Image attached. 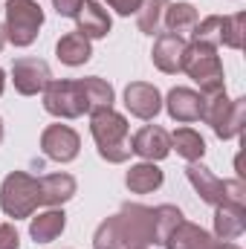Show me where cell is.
I'll return each mask as SVG.
<instances>
[{
  "instance_id": "ba28073f",
  "label": "cell",
  "mask_w": 246,
  "mask_h": 249,
  "mask_svg": "<svg viewBox=\"0 0 246 249\" xmlns=\"http://www.w3.org/2000/svg\"><path fill=\"white\" fill-rule=\"evenodd\" d=\"M53 81L50 64L41 58H15L12 64V84L20 96H38L47 90V84Z\"/></svg>"
},
{
  "instance_id": "277c9868",
  "label": "cell",
  "mask_w": 246,
  "mask_h": 249,
  "mask_svg": "<svg viewBox=\"0 0 246 249\" xmlns=\"http://www.w3.org/2000/svg\"><path fill=\"white\" fill-rule=\"evenodd\" d=\"M188 183L209 206H246V186L244 180H220L214 177L203 162H188L185 168Z\"/></svg>"
},
{
  "instance_id": "ffe728a7",
  "label": "cell",
  "mask_w": 246,
  "mask_h": 249,
  "mask_svg": "<svg viewBox=\"0 0 246 249\" xmlns=\"http://www.w3.org/2000/svg\"><path fill=\"white\" fill-rule=\"evenodd\" d=\"M41 188H44V206L58 209L67 200L75 197L78 183H75V177H70V174L61 171V174H47V177H41Z\"/></svg>"
},
{
  "instance_id": "52a82bcc",
  "label": "cell",
  "mask_w": 246,
  "mask_h": 249,
  "mask_svg": "<svg viewBox=\"0 0 246 249\" xmlns=\"http://www.w3.org/2000/svg\"><path fill=\"white\" fill-rule=\"evenodd\" d=\"M44 110L50 116L58 119H78L87 113V102H84V90L81 81H70V78H53L44 90Z\"/></svg>"
},
{
  "instance_id": "4fadbf2b",
  "label": "cell",
  "mask_w": 246,
  "mask_h": 249,
  "mask_svg": "<svg viewBox=\"0 0 246 249\" xmlns=\"http://www.w3.org/2000/svg\"><path fill=\"white\" fill-rule=\"evenodd\" d=\"M75 32H81L84 38L96 41V38H107L110 32V15L99 0H84L75 12Z\"/></svg>"
},
{
  "instance_id": "8fae6325",
  "label": "cell",
  "mask_w": 246,
  "mask_h": 249,
  "mask_svg": "<svg viewBox=\"0 0 246 249\" xmlns=\"http://www.w3.org/2000/svg\"><path fill=\"white\" fill-rule=\"evenodd\" d=\"M185 41L183 35H174V32H159L157 41H154V50H151V58L154 67L159 72H168V75H177L183 72V55H185Z\"/></svg>"
},
{
  "instance_id": "cb8c5ba5",
  "label": "cell",
  "mask_w": 246,
  "mask_h": 249,
  "mask_svg": "<svg viewBox=\"0 0 246 249\" xmlns=\"http://www.w3.org/2000/svg\"><path fill=\"white\" fill-rule=\"evenodd\" d=\"M171 148H174L183 160H188V162H200L203 154H206V139H203L194 127H180V130L171 133Z\"/></svg>"
},
{
  "instance_id": "d6986e66",
  "label": "cell",
  "mask_w": 246,
  "mask_h": 249,
  "mask_svg": "<svg viewBox=\"0 0 246 249\" xmlns=\"http://www.w3.org/2000/svg\"><path fill=\"white\" fill-rule=\"evenodd\" d=\"M55 55L58 61L67 67H81L93 58V47H90V38H84L81 32H67L61 41L55 44Z\"/></svg>"
},
{
  "instance_id": "e0dca14e",
  "label": "cell",
  "mask_w": 246,
  "mask_h": 249,
  "mask_svg": "<svg viewBox=\"0 0 246 249\" xmlns=\"http://www.w3.org/2000/svg\"><path fill=\"white\" fill-rule=\"evenodd\" d=\"M64 229H67V214L61 209H47L29 217V235L35 244H53L55 238H61Z\"/></svg>"
},
{
  "instance_id": "2e32d148",
  "label": "cell",
  "mask_w": 246,
  "mask_h": 249,
  "mask_svg": "<svg viewBox=\"0 0 246 249\" xmlns=\"http://www.w3.org/2000/svg\"><path fill=\"white\" fill-rule=\"evenodd\" d=\"M246 232V206H214V238L235 241Z\"/></svg>"
},
{
  "instance_id": "836d02e7",
  "label": "cell",
  "mask_w": 246,
  "mask_h": 249,
  "mask_svg": "<svg viewBox=\"0 0 246 249\" xmlns=\"http://www.w3.org/2000/svg\"><path fill=\"white\" fill-rule=\"evenodd\" d=\"M0 142H3V119H0Z\"/></svg>"
},
{
  "instance_id": "5b68a950",
  "label": "cell",
  "mask_w": 246,
  "mask_h": 249,
  "mask_svg": "<svg viewBox=\"0 0 246 249\" xmlns=\"http://www.w3.org/2000/svg\"><path fill=\"white\" fill-rule=\"evenodd\" d=\"M183 72L191 81L200 84V93H214V90L226 87L223 64H220V55H217V47H211V44L191 41L183 55Z\"/></svg>"
},
{
  "instance_id": "8992f818",
  "label": "cell",
  "mask_w": 246,
  "mask_h": 249,
  "mask_svg": "<svg viewBox=\"0 0 246 249\" xmlns=\"http://www.w3.org/2000/svg\"><path fill=\"white\" fill-rule=\"evenodd\" d=\"M3 12H6V23H3L6 41L15 47L35 44V38L44 26V9L35 0H6Z\"/></svg>"
},
{
  "instance_id": "7c38bea8",
  "label": "cell",
  "mask_w": 246,
  "mask_h": 249,
  "mask_svg": "<svg viewBox=\"0 0 246 249\" xmlns=\"http://www.w3.org/2000/svg\"><path fill=\"white\" fill-rule=\"evenodd\" d=\"M124 107H127L130 116L148 122V119H154V116L162 110V96H159V90H157L154 84H148V81H130V84L124 87Z\"/></svg>"
},
{
  "instance_id": "4dcf8cb0",
  "label": "cell",
  "mask_w": 246,
  "mask_h": 249,
  "mask_svg": "<svg viewBox=\"0 0 246 249\" xmlns=\"http://www.w3.org/2000/svg\"><path fill=\"white\" fill-rule=\"evenodd\" d=\"M211 249H241V247H235V244H229V241H214Z\"/></svg>"
},
{
  "instance_id": "484cf974",
  "label": "cell",
  "mask_w": 246,
  "mask_h": 249,
  "mask_svg": "<svg viewBox=\"0 0 246 249\" xmlns=\"http://www.w3.org/2000/svg\"><path fill=\"white\" fill-rule=\"evenodd\" d=\"M185 220L183 212L177 209V206H171V203H162V206H157L154 209V223H157V244L162 247L165 244V238L174 232V226Z\"/></svg>"
},
{
  "instance_id": "f1b7e54d",
  "label": "cell",
  "mask_w": 246,
  "mask_h": 249,
  "mask_svg": "<svg viewBox=\"0 0 246 249\" xmlns=\"http://www.w3.org/2000/svg\"><path fill=\"white\" fill-rule=\"evenodd\" d=\"M116 15H122V18H127V15H136V9H139V3L142 0H105Z\"/></svg>"
},
{
  "instance_id": "9c48e42d",
  "label": "cell",
  "mask_w": 246,
  "mask_h": 249,
  "mask_svg": "<svg viewBox=\"0 0 246 249\" xmlns=\"http://www.w3.org/2000/svg\"><path fill=\"white\" fill-rule=\"evenodd\" d=\"M41 151L53 162H72L81 151V136L70 124H50L41 133Z\"/></svg>"
},
{
  "instance_id": "83f0119b",
  "label": "cell",
  "mask_w": 246,
  "mask_h": 249,
  "mask_svg": "<svg viewBox=\"0 0 246 249\" xmlns=\"http://www.w3.org/2000/svg\"><path fill=\"white\" fill-rule=\"evenodd\" d=\"M0 249H20L18 229L12 223H0Z\"/></svg>"
},
{
  "instance_id": "30bf717a",
  "label": "cell",
  "mask_w": 246,
  "mask_h": 249,
  "mask_svg": "<svg viewBox=\"0 0 246 249\" xmlns=\"http://www.w3.org/2000/svg\"><path fill=\"white\" fill-rule=\"evenodd\" d=\"M130 151L136 157H142L145 162H159L171 154V133L159 124H145L133 133L130 139Z\"/></svg>"
},
{
  "instance_id": "4316f807",
  "label": "cell",
  "mask_w": 246,
  "mask_h": 249,
  "mask_svg": "<svg viewBox=\"0 0 246 249\" xmlns=\"http://www.w3.org/2000/svg\"><path fill=\"white\" fill-rule=\"evenodd\" d=\"M244 26H246V15H223V35H220V47L229 50H241L244 47Z\"/></svg>"
},
{
  "instance_id": "6da1fadb",
  "label": "cell",
  "mask_w": 246,
  "mask_h": 249,
  "mask_svg": "<svg viewBox=\"0 0 246 249\" xmlns=\"http://www.w3.org/2000/svg\"><path fill=\"white\" fill-rule=\"evenodd\" d=\"M151 244H157L154 209L142 203H124L93 235V249H148Z\"/></svg>"
},
{
  "instance_id": "ac0fdd59",
  "label": "cell",
  "mask_w": 246,
  "mask_h": 249,
  "mask_svg": "<svg viewBox=\"0 0 246 249\" xmlns=\"http://www.w3.org/2000/svg\"><path fill=\"white\" fill-rule=\"evenodd\" d=\"M162 180H165V174L157 162H136L124 174V186L133 194H151V191H157L162 186Z\"/></svg>"
},
{
  "instance_id": "603a6c76",
  "label": "cell",
  "mask_w": 246,
  "mask_h": 249,
  "mask_svg": "<svg viewBox=\"0 0 246 249\" xmlns=\"http://www.w3.org/2000/svg\"><path fill=\"white\" fill-rule=\"evenodd\" d=\"M171 0H142L136 9V26L145 35H159L162 32V20H165V9Z\"/></svg>"
},
{
  "instance_id": "d4e9b609",
  "label": "cell",
  "mask_w": 246,
  "mask_h": 249,
  "mask_svg": "<svg viewBox=\"0 0 246 249\" xmlns=\"http://www.w3.org/2000/svg\"><path fill=\"white\" fill-rule=\"evenodd\" d=\"M244 122H246V99H232L226 116L214 124L211 130H214L217 139H235V136H241Z\"/></svg>"
},
{
  "instance_id": "d6a6232c",
  "label": "cell",
  "mask_w": 246,
  "mask_h": 249,
  "mask_svg": "<svg viewBox=\"0 0 246 249\" xmlns=\"http://www.w3.org/2000/svg\"><path fill=\"white\" fill-rule=\"evenodd\" d=\"M3 44H6V32H3V26H0V50H3Z\"/></svg>"
},
{
  "instance_id": "3957f363",
  "label": "cell",
  "mask_w": 246,
  "mask_h": 249,
  "mask_svg": "<svg viewBox=\"0 0 246 249\" xmlns=\"http://www.w3.org/2000/svg\"><path fill=\"white\" fill-rule=\"evenodd\" d=\"M38 206H44L41 177H32L26 171L6 174V180L0 186V209L6 217H15V220L32 217Z\"/></svg>"
},
{
  "instance_id": "7a4b0ae2",
  "label": "cell",
  "mask_w": 246,
  "mask_h": 249,
  "mask_svg": "<svg viewBox=\"0 0 246 249\" xmlns=\"http://www.w3.org/2000/svg\"><path fill=\"white\" fill-rule=\"evenodd\" d=\"M90 133H93V142H96V151L102 160H107L113 165L130 160V154H133L130 151V124L113 107L90 113Z\"/></svg>"
},
{
  "instance_id": "44dd1931",
  "label": "cell",
  "mask_w": 246,
  "mask_h": 249,
  "mask_svg": "<svg viewBox=\"0 0 246 249\" xmlns=\"http://www.w3.org/2000/svg\"><path fill=\"white\" fill-rule=\"evenodd\" d=\"M81 81V90H84V102H87V113H99V110H107L113 107V87L99 78V75H87V78H78Z\"/></svg>"
},
{
  "instance_id": "1f68e13d",
  "label": "cell",
  "mask_w": 246,
  "mask_h": 249,
  "mask_svg": "<svg viewBox=\"0 0 246 249\" xmlns=\"http://www.w3.org/2000/svg\"><path fill=\"white\" fill-rule=\"evenodd\" d=\"M3 87H6V75H3V70H0V96H3Z\"/></svg>"
},
{
  "instance_id": "5bb4252c",
  "label": "cell",
  "mask_w": 246,
  "mask_h": 249,
  "mask_svg": "<svg viewBox=\"0 0 246 249\" xmlns=\"http://www.w3.org/2000/svg\"><path fill=\"white\" fill-rule=\"evenodd\" d=\"M200 93L191 87H174L165 96V110L174 122H200Z\"/></svg>"
},
{
  "instance_id": "9a60e30c",
  "label": "cell",
  "mask_w": 246,
  "mask_h": 249,
  "mask_svg": "<svg viewBox=\"0 0 246 249\" xmlns=\"http://www.w3.org/2000/svg\"><path fill=\"white\" fill-rule=\"evenodd\" d=\"M214 235H209L203 226L197 223H188V220H180L174 226V232L165 238V249H211L214 247Z\"/></svg>"
},
{
  "instance_id": "7402d4cb",
  "label": "cell",
  "mask_w": 246,
  "mask_h": 249,
  "mask_svg": "<svg viewBox=\"0 0 246 249\" xmlns=\"http://www.w3.org/2000/svg\"><path fill=\"white\" fill-rule=\"evenodd\" d=\"M197 20H200V15H197V9H194L191 3H168L162 26H165L168 32L183 35V38H185V35H191V32H194Z\"/></svg>"
},
{
  "instance_id": "f546056e",
  "label": "cell",
  "mask_w": 246,
  "mask_h": 249,
  "mask_svg": "<svg viewBox=\"0 0 246 249\" xmlns=\"http://www.w3.org/2000/svg\"><path fill=\"white\" fill-rule=\"evenodd\" d=\"M81 3H84V0H53V9H55L61 18H75V12H78Z\"/></svg>"
}]
</instances>
